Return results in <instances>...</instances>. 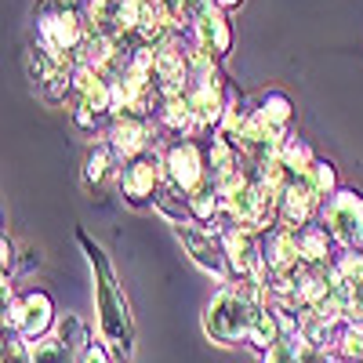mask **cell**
I'll return each mask as SVG.
<instances>
[{"label": "cell", "instance_id": "obj_15", "mask_svg": "<svg viewBox=\"0 0 363 363\" xmlns=\"http://www.w3.org/2000/svg\"><path fill=\"white\" fill-rule=\"evenodd\" d=\"M301 178H306V186L313 189V196H330L335 193V164H323V160H313L306 171H301Z\"/></svg>", "mask_w": 363, "mask_h": 363}, {"label": "cell", "instance_id": "obj_2", "mask_svg": "<svg viewBox=\"0 0 363 363\" xmlns=\"http://www.w3.org/2000/svg\"><path fill=\"white\" fill-rule=\"evenodd\" d=\"M258 294H269L265 284H251V287H225L211 298V306L203 309V330L215 342L222 345H236V342H247L251 338V323L258 313Z\"/></svg>", "mask_w": 363, "mask_h": 363}, {"label": "cell", "instance_id": "obj_20", "mask_svg": "<svg viewBox=\"0 0 363 363\" xmlns=\"http://www.w3.org/2000/svg\"><path fill=\"white\" fill-rule=\"evenodd\" d=\"M15 265V247H11V240L4 236V277H8V269Z\"/></svg>", "mask_w": 363, "mask_h": 363}, {"label": "cell", "instance_id": "obj_14", "mask_svg": "<svg viewBox=\"0 0 363 363\" xmlns=\"http://www.w3.org/2000/svg\"><path fill=\"white\" fill-rule=\"evenodd\" d=\"M280 335H284V327H280V320H277V313H272L269 306H258V313H255V323H251V345L255 349H272L280 342Z\"/></svg>", "mask_w": 363, "mask_h": 363}, {"label": "cell", "instance_id": "obj_8", "mask_svg": "<svg viewBox=\"0 0 363 363\" xmlns=\"http://www.w3.org/2000/svg\"><path fill=\"white\" fill-rule=\"evenodd\" d=\"M262 363H323V359L316 356V345L301 335L298 323H294V327H284V335H280L277 345L265 349Z\"/></svg>", "mask_w": 363, "mask_h": 363}, {"label": "cell", "instance_id": "obj_4", "mask_svg": "<svg viewBox=\"0 0 363 363\" xmlns=\"http://www.w3.org/2000/svg\"><path fill=\"white\" fill-rule=\"evenodd\" d=\"M323 225L342 247H352L363 240V196L356 189H342L323 207Z\"/></svg>", "mask_w": 363, "mask_h": 363}, {"label": "cell", "instance_id": "obj_22", "mask_svg": "<svg viewBox=\"0 0 363 363\" xmlns=\"http://www.w3.org/2000/svg\"><path fill=\"white\" fill-rule=\"evenodd\" d=\"M215 4H218V8H236L240 0H215Z\"/></svg>", "mask_w": 363, "mask_h": 363}, {"label": "cell", "instance_id": "obj_9", "mask_svg": "<svg viewBox=\"0 0 363 363\" xmlns=\"http://www.w3.org/2000/svg\"><path fill=\"white\" fill-rule=\"evenodd\" d=\"M338 280L345 294V313L352 316V323H363V258L359 255H349L338 265Z\"/></svg>", "mask_w": 363, "mask_h": 363}, {"label": "cell", "instance_id": "obj_12", "mask_svg": "<svg viewBox=\"0 0 363 363\" xmlns=\"http://www.w3.org/2000/svg\"><path fill=\"white\" fill-rule=\"evenodd\" d=\"M29 356H33V363H77L80 349L69 345L62 335H44L37 342H29Z\"/></svg>", "mask_w": 363, "mask_h": 363}, {"label": "cell", "instance_id": "obj_17", "mask_svg": "<svg viewBox=\"0 0 363 363\" xmlns=\"http://www.w3.org/2000/svg\"><path fill=\"white\" fill-rule=\"evenodd\" d=\"M258 113L269 120L272 128H280V131H287V124H291V102H287L284 95H277V91L262 99V109H258Z\"/></svg>", "mask_w": 363, "mask_h": 363}, {"label": "cell", "instance_id": "obj_24", "mask_svg": "<svg viewBox=\"0 0 363 363\" xmlns=\"http://www.w3.org/2000/svg\"><path fill=\"white\" fill-rule=\"evenodd\" d=\"M359 363H363V359H359Z\"/></svg>", "mask_w": 363, "mask_h": 363}, {"label": "cell", "instance_id": "obj_19", "mask_svg": "<svg viewBox=\"0 0 363 363\" xmlns=\"http://www.w3.org/2000/svg\"><path fill=\"white\" fill-rule=\"evenodd\" d=\"M77 363H109V356H106V349L102 345H87L84 352H80V359Z\"/></svg>", "mask_w": 363, "mask_h": 363}, {"label": "cell", "instance_id": "obj_11", "mask_svg": "<svg viewBox=\"0 0 363 363\" xmlns=\"http://www.w3.org/2000/svg\"><path fill=\"white\" fill-rule=\"evenodd\" d=\"M113 142V153H120V157H138L142 149H145V124L138 116H124V120H116L113 124V135H109Z\"/></svg>", "mask_w": 363, "mask_h": 363}, {"label": "cell", "instance_id": "obj_3", "mask_svg": "<svg viewBox=\"0 0 363 363\" xmlns=\"http://www.w3.org/2000/svg\"><path fill=\"white\" fill-rule=\"evenodd\" d=\"M174 236L182 240V247L189 251V258H193L203 272H211L218 284H225V265H229V258H225V247H222V236H211V229H203L200 218H182V222H174Z\"/></svg>", "mask_w": 363, "mask_h": 363}, {"label": "cell", "instance_id": "obj_18", "mask_svg": "<svg viewBox=\"0 0 363 363\" xmlns=\"http://www.w3.org/2000/svg\"><path fill=\"white\" fill-rule=\"evenodd\" d=\"M280 160L294 171V174H301L309 164H313V149L306 145V142H284V149H280Z\"/></svg>", "mask_w": 363, "mask_h": 363}, {"label": "cell", "instance_id": "obj_23", "mask_svg": "<svg viewBox=\"0 0 363 363\" xmlns=\"http://www.w3.org/2000/svg\"><path fill=\"white\" fill-rule=\"evenodd\" d=\"M323 363H345V356H342V359H323Z\"/></svg>", "mask_w": 363, "mask_h": 363}, {"label": "cell", "instance_id": "obj_7", "mask_svg": "<svg viewBox=\"0 0 363 363\" xmlns=\"http://www.w3.org/2000/svg\"><path fill=\"white\" fill-rule=\"evenodd\" d=\"M120 189H124V196L131 203H145L149 196L160 189V167H157V160H149V157L131 160V167L120 174Z\"/></svg>", "mask_w": 363, "mask_h": 363}, {"label": "cell", "instance_id": "obj_5", "mask_svg": "<svg viewBox=\"0 0 363 363\" xmlns=\"http://www.w3.org/2000/svg\"><path fill=\"white\" fill-rule=\"evenodd\" d=\"M40 44L55 55H62V51H77L80 40H84V26H80V15L73 8H55V11H44L40 22Z\"/></svg>", "mask_w": 363, "mask_h": 363}, {"label": "cell", "instance_id": "obj_16", "mask_svg": "<svg viewBox=\"0 0 363 363\" xmlns=\"http://www.w3.org/2000/svg\"><path fill=\"white\" fill-rule=\"evenodd\" d=\"M109 153H113V145H99V149H91V153H87L84 178H87L91 189H99L102 182H106V174H109Z\"/></svg>", "mask_w": 363, "mask_h": 363}, {"label": "cell", "instance_id": "obj_21", "mask_svg": "<svg viewBox=\"0 0 363 363\" xmlns=\"http://www.w3.org/2000/svg\"><path fill=\"white\" fill-rule=\"evenodd\" d=\"M33 265H40V251L29 247V251H26V258H22V269H33Z\"/></svg>", "mask_w": 363, "mask_h": 363}, {"label": "cell", "instance_id": "obj_13", "mask_svg": "<svg viewBox=\"0 0 363 363\" xmlns=\"http://www.w3.org/2000/svg\"><path fill=\"white\" fill-rule=\"evenodd\" d=\"M330 236L327 225H301L298 229V251H301V262L306 265H323L327 251H330Z\"/></svg>", "mask_w": 363, "mask_h": 363}, {"label": "cell", "instance_id": "obj_6", "mask_svg": "<svg viewBox=\"0 0 363 363\" xmlns=\"http://www.w3.org/2000/svg\"><path fill=\"white\" fill-rule=\"evenodd\" d=\"M164 167H167V178L174 182L178 189H186V193H193L196 186H203V182H207L203 157H200V145H196V142H178V145H171Z\"/></svg>", "mask_w": 363, "mask_h": 363}, {"label": "cell", "instance_id": "obj_1", "mask_svg": "<svg viewBox=\"0 0 363 363\" xmlns=\"http://www.w3.org/2000/svg\"><path fill=\"white\" fill-rule=\"evenodd\" d=\"M80 247L87 251V262L95 269V306H99V327H102V338L120 352V356H131L135 352V323H131V313H128V298L116 284V272L106 258V251L99 244H91L84 233H77Z\"/></svg>", "mask_w": 363, "mask_h": 363}, {"label": "cell", "instance_id": "obj_10", "mask_svg": "<svg viewBox=\"0 0 363 363\" xmlns=\"http://www.w3.org/2000/svg\"><path fill=\"white\" fill-rule=\"evenodd\" d=\"M196 40L207 48V51H215V55H225L229 51V22H225V15H218L215 8H211V11H203L196 22Z\"/></svg>", "mask_w": 363, "mask_h": 363}]
</instances>
